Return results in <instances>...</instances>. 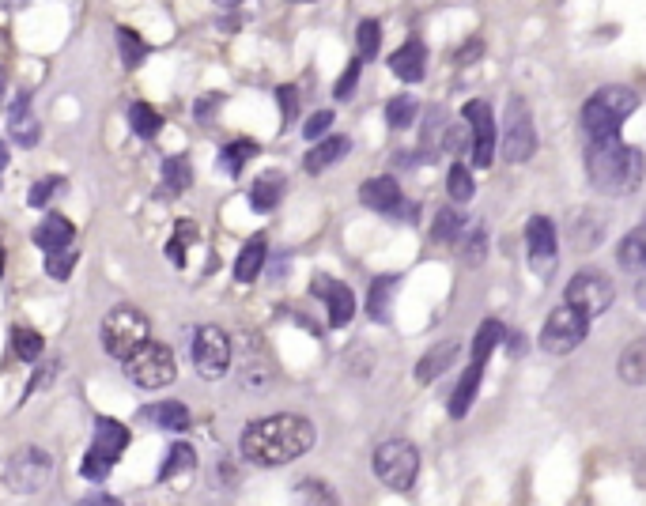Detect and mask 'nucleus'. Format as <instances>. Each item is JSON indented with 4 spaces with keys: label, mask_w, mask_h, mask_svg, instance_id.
<instances>
[{
    "label": "nucleus",
    "mask_w": 646,
    "mask_h": 506,
    "mask_svg": "<svg viewBox=\"0 0 646 506\" xmlns=\"http://www.w3.org/2000/svg\"><path fill=\"white\" fill-rule=\"evenodd\" d=\"M635 303H639V306L646 310V276L639 280V284H635Z\"/></svg>",
    "instance_id": "603ef678"
},
{
    "label": "nucleus",
    "mask_w": 646,
    "mask_h": 506,
    "mask_svg": "<svg viewBox=\"0 0 646 506\" xmlns=\"http://www.w3.org/2000/svg\"><path fill=\"white\" fill-rule=\"evenodd\" d=\"M0 87H4V76H0Z\"/></svg>",
    "instance_id": "4d7b16f0"
},
{
    "label": "nucleus",
    "mask_w": 646,
    "mask_h": 506,
    "mask_svg": "<svg viewBox=\"0 0 646 506\" xmlns=\"http://www.w3.org/2000/svg\"><path fill=\"white\" fill-rule=\"evenodd\" d=\"M299 499H314V503H333L337 495H333V491H325V484H318V480H303V484H299Z\"/></svg>",
    "instance_id": "de8ad7c7"
},
{
    "label": "nucleus",
    "mask_w": 646,
    "mask_h": 506,
    "mask_svg": "<svg viewBox=\"0 0 646 506\" xmlns=\"http://www.w3.org/2000/svg\"><path fill=\"white\" fill-rule=\"evenodd\" d=\"M163 186L170 193H186L193 186V167H189L186 155H170L167 163H163Z\"/></svg>",
    "instance_id": "473e14b6"
},
{
    "label": "nucleus",
    "mask_w": 646,
    "mask_h": 506,
    "mask_svg": "<svg viewBox=\"0 0 646 506\" xmlns=\"http://www.w3.org/2000/svg\"><path fill=\"white\" fill-rule=\"evenodd\" d=\"M148 337H152V325H148V318L136 306H114L102 318V348H106L110 359L125 363Z\"/></svg>",
    "instance_id": "20e7f679"
},
{
    "label": "nucleus",
    "mask_w": 646,
    "mask_h": 506,
    "mask_svg": "<svg viewBox=\"0 0 646 506\" xmlns=\"http://www.w3.org/2000/svg\"><path fill=\"white\" fill-rule=\"evenodd\" d=\"M310 295H318L329 310V325L333 329H344L348 321L356 318V295H352V287L340 284V280H329V276H314V284H310Z\"/></svg>",
    "instance_id": "2eb2a0df"
},
{
    "label": "nucleus",
    "mask_w": 646,
    "mask_h": 506,
    "mask_svg": "<svg viewBox=\"0 0 646 506\" xmlns=\"http://www.w3.org/2000/svg\"><path fill=\"white\" fill-rule=\"evenodd\" d=\"M8 167V144H0V170Z\"/></svg>",
    "instance_id": "864d4df0"
},
{
    "label": "nucleus",
    "mask_w": 646,
    "mask_h": 506,
    "mask_svg": "<svg viewBox=\"0 0 646 506\" xmlns=\"http://www.w3.org/2000/svg\"><path fill=\"white\" fill-rule=\"evenodd\" d=\"M359 201L374 208V212H382V216H397L405 197H401V186L393 178H371V182L359 186Z\"/></svg>",
    "instance_id": "dca6fc26"
},
{
    "label": "nucleus",
    "mask_w": 646,
    "mask_h": 506,
    "mask_svg": "<svg viewBox=\"0 0 646 506\" xmlns=\"http://www.w3.org/2000/svg\"><path fill=\"white\" fill-rule=\"evenodd\" d=\"M416 110H420V102L412 99V95H397V99H390V106H386L390 129H405V125H412V121H416Z\"/></svg>",
    "instance_id": "4c0bfd02"
},
{
    "label": "nucleus",
    "mask_w": 646,
    "mask_h": 506,
    "mask_svg": "<svg viewBox=\"0 0 646 506\" xmlns=\"http://www.w3.org/2000/svg\"><path fill=\"white\" fill-rule=\"evenodd\" d=\"M348 148H352V140L348 136H325L322 144H314V152L306 155L303 167L310 170V174H322L325 167H333L340 155H348Z\"/></svg>",
    "instance_id": "393cba45"
},
{
    "label": "nucleus",
    "mask_w": 646,
    "mask_h": 506,
    "mask_svg": "<svg viewBox=\"0 0 646 506\" xmlns=\"http://www.w3.org/2000/svg\"><path fill=\"white\" fill-rule=\"evenodd\" d=\"M72 238H76V227L65 220V216H46V220L34 227V246H42L46 253L53 250H65V246H72Z\"/></svg>",
    "instance_id": "6ab92c4d"
},
{
    "label": "nucleus",
    "mask_w": 646,
    "mask_h": 506,
    "mask_svg": "<svg viewBox=\"0 0 646 506\" xmlns=\"http://www.w3.org/2000/svg\"><path fill=\"white\" fill-rule=\"evenodd\" d=\"M359 61H363V57H356V61H348V68H344V76H340L337 80V87H333V95H337V99H352V91H356V84H359Z\"/></svg>",
    "instance_id": "c03bdc74"
},
{
    "label": "nucleus",
    "mask_w": 646,
    "mask_h": 506,
    "mask_svg": "<svg viewBox=\"0 0 646 506\" xmlns=\"http://www.w3.org/2000/svg\"><path fill=\"white\" fill-rule=\"evenodd\" d=\"M197 469V454H193V446H186V442H178V446H170L167 450V461H163V469H159V480L167 484V480H174V476H186Z\"/></svg>",
    "instance_id": "c756f323"
},
{
    "label": "nucleus",
    "mask_w": 646,
    "mask_h": 506,
    "mask_svg": "<svg viewBox=\"0 0 646 506\" xmlns=\"http://www.w3.org/2000/svg\"><path fill=\"white\" fill-rule=\"evenodd\" d=\"M284 197V178L280 174H261L254 186H250V204L257 212H272Z\"/></svg>",
    "instance_id": "bb28decb"
},
{
    "label": "nucleus",
    "mask_w": 646,
    "mask_h": 506,
    "mask_svg": "<svg viewBox=\"0 0 646 506\" xmlns=\"http://www.w3.org/2000/svg\"><path fill=\"white\" fill-rule=\"evenodd\" d=\"M254 155H257L254 140H235V144H227V148H223L220 163H223V170H227L231 178H238V174H242V167H246Z\"/></svg>",
    "instance_id": "c9c22d12"
},
{
    "label": "nucleus",
    "mask_w": 646,
    "mask_h": 506,
    "mask_svg": "<svg viewBox=\"0 0 646 506\" xmlns=\"http://www.w3.org/2000/svg\"><path fill=\"white\" fill-rule=\"evenodd\" d=\"M446 189H450V197H454V201H461V204L473 201L476 186H473V174H469V167H465V163H454V167H450Z\"/></svg>",
    "instance_id": "a19ab883"
},
{
    "label": "nucleus",
    "mask_w": 646,
    "mask_h": 506,
    "mask_svg": "<svg viewBox=\"0 0 646 506\" xmlns=\"http://www.w3.org/2000/svg\"><path fill=\"white\" fill-rule=\"evenodd\" d=\"M276 95H280V110H284V121H291V118H295V110H299V91H295V87H280Z\"/></svg>",
    "instance_id": "09e8293b"
},
{
    "label": "nucleus",
    "mask_w": 646,
    "mask_h": 506,
    "mask_svg": "<svg viewBox=\"0 0 646 506\" xmlns=\"http://www.w3.org/2000/svg\"><path fill=\"white\" fill-rule=\"evenodd\" d=\"M8 121H12V136H16V144H23V148L38 144V121H34L31 114H19V118H8Z\"/></svg>",
    "instance_id": "37998d69"
},
{
    "label": "nucleus",
    "mask_w": 646,
    "mask_h": 506,
    "mask_svg": "<svg viewBox=\"0 0 646 506\" xmlns=\"http://www.w3.org/2000/svg\"><path fill=\"white\" fill-rule=\"evenodd\" d=\"M476 53H480V42H473L469 50H461V53H458V61H461V65H469V61H473Z\"/></svg>",
    "instance_id": "3c124183"
},
{
    "label": "nucleus",
    "mask_w": 646,
    "mask_h": 506,
    "mask_svg": "<svg viewBox=\"0 0 646 506\" xmlns=\"http://www.w3.org/2000/svg\"><path fill=\"white\" fill-rule=\"evenodd\" d=\"M461 344H454V340H446V344H435L431 352L416 363V382H435L439 374H446V367H454V359H458Z\"/></svg>",
    "instance_id": "412c9836"
},
{
    "label": "nucleus",
    "mask_w": 646,
    "mask_h": 506,
    "mask_svg": "<svg viewBox=\"0 0 646 506\" xmlns=\"http://www.w3.org/2000/svg\"><path fill=\"white\" fill-rule=\"evenodd\" d=\"M125 374H129V382L140 389H163L174 382L178 363H174V352H170L167 344L144 340V344L125 359Z\"/></svg>",
    "instance_id": "0eeeda50"
},
{
    "label": "nucleus",
    "mask_w": 646,
    "mask_h": 506,
    "mask_svg": "<svg viewBox=\"0 0 646 506\" xmlns=\"http://www.w3.org/2000/svg\"><path fill=\"white\" fill-rule=\"evenodd\" d=\"M537 152V129H533V114L518 95L507 99V114H503V155L507 163H526Z\"/></svg>",
    "instance_id": "1a4fd4ad"
},
{
    "label": "nucleus",
    "mask_w": 646,
    "mask_h": 506,
    "mask_svg": "<svg viewBox=\"0 0 646 506\" xmlns=\"http://www.w3.org/2000/svg\"><path fill=\"white\" fill-rule=\"evenodd\" d=\"M586 174H590L597 193L631 197L646 178V155L624 144L620 133L601 136V140H590V148H586Z\"/></svg>",
    "instance_id": "f03ea898"
},
{
    "label": "nucleus",
    "mask_w": 646,
    "mask_h": 506,
    "mask_svg": "<svg viewBox=\"0 0 646 506\" xmlns=\"http://www.w3.org/2000/svg\"><path fill=\"white\" fill-rule=\"evenodd\" d=\"M586 333H590V318H586L578 306L563 303L548 314V321H544L541 348L548 355H567V352H575L578 344L586 340Z\"/></svg>",
    "instance_id": "6e6552de"
},
{
    "label": "nucleus",
    "mask_w": 646,
    "mask_h": 506,
    "mask_svg": "<svg viewBox=\"0 0 646 506\" xmlns=\"http://www.w3.org/2000/svg\"><path fill=\"white\" fill-rule=\"evenodd\" d=\"M118 50H121V65L136 68L148 57V42L133 31V27H118Z\"/></svg>",
    "instance_id": "f704fd0d"
},
{
    "label": "nucleus",
    "mask_w": 646,
    "mask_h": 506,
    "mask_svg": "<svg viewBox=\"0 0 646 506\" xmlns=\"http://www.w3.org/2000/svg\"><path fill=\"white\" fill-rule=\"evenodd\" d=\"M193 367L208 382H216V378L227 374V367H231V337L223 333L220 325L197 329V337H193Z\"/></svg>",
    "instance_id": "9b49d317"
},
{
    "label": "nucleus",
    "mask_w": 646,
    "mask_h": 506,
    "mask_svg": "<svg viewBox=\"0 0 646 506\" xmlns=\"http://www.w3.org/2000/svg\"><path fill=\"white\" fill-rule=\"evenodd\" d=\"M620 378L628 382V386H646V337L631 340L624 355H620Z\"/></svg>",
    "instance_id": "a878e982"
},
{
    "label": "nucleus",
    "mask_w": 646,
    "mask_h": 506,
    "mask_svg": "<svg viewBox=\"0 0 646 506\" xmlns=\"http://www.w3.org/2000/svg\"><path fill=\"white\" fill-rule=\"evenodd\" d=\"M465 227H469V220H465L461 212H454V208H439V212H435V223H431V238H435V242H458Z\"/></svg>",
    "instance_id": "7c9ffc66"
},
{
    "label": "nucleus",
    "mask_w": 646,
    "mask_h": 506,
    "mask_svg": "<svg viewBox=\"0 0 646 506\" xmlns=\"http://www.w3.org/2000/svg\"><path fill=\"white\" fill-rule=\"evenodd\" d=\"M612 299H616V287H612V280L605 272H597V269L575 272L571 284H567V291H563V303L578 306L590 321H594L597 314H605L612 306Z\"/></svg>",
    "instance_id": "9d476101"
},
{
    "label": "nucleus",
    "mask_w": 646,
    "mask_h": 506,
    "mask_svg": "<svg viewBox=\"0 0 646 506\" xmlns=\"http://www.w3.org/2000/svg\"><path fill=\"white\" fill-rule=\"evenodd\" d=\"M216 4H223V8H235V4H242V0H216Z\"/></svg>",
    "instance_id": "5fc2aeb1"
},
{
    "label": "nucleus",
    "mask_w": 646,
    "mask_h": 506,
    "mask_svg": "<svg viewBox=\"0 0 646 506\" xmlns=\"http://www.w3.org/2000/svg\"><path fill=\"white\" fill-rule=\"evenodd\" d=\"M61 186H65L61 178H42V182H38V186L31 189V197H27V204H31V208H42V204L50 201L53 193H61Z\"/></svg>",
    "instance_id": "a18cd8bd"
},
{
    "label": "nucleus",
    "mask_w": 646,
    "mask_h": 506,
    "mask_svg": "<svg viewBox=\"0 0 646 506\" xmlns=\"http://www.w3.org/2000/svg\"><path fill=\"white\" fill-rule=\"evenodd\" d=\"M129 125H133V133L140 140H155L159 129H163V114L155 106H148V102H133L129 106Z\"/></svg>",
    "instance_id": "c85d7f7f"
},
{
    "label": "nucleus",
    "mask_w": 646,
    "mask_h": 506,
    "mask_svg": "<svg viewBox=\"0 0 646 506\" xmlns=\"http://www.w3.org/2000/svg\"><path fill=\"white\" fill-rule=\"evenodd\" d=\"M507 340V329L499 325V321H484L480 329H476V340H473V359L476 363H488V355H492V348H499Z\"/></svg>",
    "instance_id": "2f4dec72"
},
{
    "label": "nucleus",
    "mask_w": 646,
    "mask_h": 506,
    "mask_svg": "<svg viewBox=\"0 0 646 506\" xmlns=\"http://www.w3.org/2000/svg\"><path fill=\"white\" fill-rule=\"evenodd\" d=\"M76 246H65V250H53L46 253V272H50L53 280H68L72 276V269H76Z\"/></svg>",
    "instance_id": "79ce46f5"
},
{
    "label": "nucleus",
    "mask_w": 646,
    "mask_h": 506,
    "mask_svg": "<svg viewBox=\"0 0 646 506\" xmlns=\"http://www.w3.org/2000/svg\"><path fill=\"white\" fill-rule=\"evenodd\" d=\"M12 348H16V355L23 363H34V359L42 355V337H38L34 329H27V325H16V329H12Z\"/></svg>",
    "instance_id": "58836bf2"
},
{
    "label": "nucleus",
    "mask_w": 646,
    "mask_h": 506,
    "mask_svg": "<svg viewBox=\"0 0 646 506\" xmlns=\"http://www.w3.org/2000/svg\"><path fill=\"white\" fill-rule=\"evenodd\" d=\"M140 420L159 427V431H186L189 427V408L178 401H159V405L140 408Z\"/></svg>",
    "instance_id": "aec40b11"
},
{
    "label": "nucleus",
    "mask_w": 646,
    "mask_h": 506,
    "mask_svg": "<svg viewBox=\"0 0 646 506\" xmlns=\"http://www.w3.org/2000/svg\"><path fill=\"white\" fill-rule=\"evenodd\" d=\"M390 68L397 80H405V84H420L427 72V50L420 42H405L401 50L390 57Z\"/></svg>",
    "instance_id": "f3484780"
},
{
    "label": "nucleus",
    "mask_w": 646,
    "mask_h": 506,
    "mask_svg": "<svg viewBox=\"0 0 646 506\" xmlns=\"http://www.w3.org/2000/svg\"><path fill=\"white\" fill-rule=\"evenodd\" d=\"M374 476H378L390 491H397V495L412 491L416 476H420V454H416V446L405 439L382 442V446L374 450Z\"/></svg>",
    "instance_id": "423d86ee"
},
{
    "label": "nucleus",
    "mask_w": 646,
    "mask_h": 506,
    "mask_svg": "<svg viewBox=\"0 0 646 506\" xmlns=\"http://www.w3.org/2000/svg\"><path fill=\"white\" fill-rule=\"evenodd\" d=\"M526 246L533 272L548 280L556 272V261H560V253H556V223L548 220V216H533L526 227Z\"/></svg>",
    "instance_id": "ddd939ff"
},
{
    "label": "nucleus",
    "mask_w": 646,
    "mask_h": 506,
    "mask_svg": "<svg viewBox=\"0 0 646 506\" xmlns=\"http://www.w3.org/2000/svg\"><path fill=\"white\" fill-rule=\"evenodd\" d=\"M465 121L473 133V163L476 167H492L495 159V114L488 102H469L465 106Z\"/></svg>",
    "instance_id": "4468645a"
},
{
    "label": "nucleus",
    "mask_w": 646,
    "mask_h": 506,
    "mask_svg": "<svg viewBox=\"0 0 646 506\" xmlns=\"http://www.w3.org/2000/svg\"><path fill=\"white\" fill-rule=\"evenodd\" d=\"M0 272H4V246H0Z\"/></svg>",
    "instance_id": "6e6d98bb"
},
{
    "label": "nucleus",
    "mask_w": 646,
    "mask_h": 506,
    "mask_svg": "<svg viewBox=\"0 0 646 506\" xmlns=\"http://www.w3.org/2000/svg\"><path fill=\"white\" fill-rule=\"evenodd\" d=\"M397 287H401V276H378L371 284V295H367V314H371V321H378V325H386L390 321V303L393 295H397Z\"/></svg>",
    "instance_id": "4be33fe9"
},
{
    "label": "nucleus",
    "mask_w": 646,
    "mask_h": 506,
    "mask_svg": "<svg viewBox=\"0 0 646 506\" xmlns=\"http://www.w3.org/2000/svg\"><path fill=\"white\" fill-rule=\"evenodd\" d=\"M458 242H461V261H465V265H480V261H484V253H488V231H484L480 223L465 227Z\"/></svg>",
    "instance_id": "72a5a7b5"
},
{
    "label": "nucleus",
    "mask_w": 646,
    "mask_h": 506,
    "mask_svg": "<svg viewBox=\"0 0 646 506\" xmlns=\"http://www.w3.org/2000/svg\"><path fill=\"white\" fill-rule=\"evenodd\" d=\"M189 242H197V227H193V223H178V227H174V235H170V242H167V257H170V265H178V269H186Z\"/></svg>",
    "instance_id": "e433bc0d"
},
{
    "label": "nucleus",
    "mask_w": 646,
    "mask_h": 506,
    "mask_svg": "<svg viewBox=\"0 0 646 506\" xmlns=\"http://www.w3.org/2000/svg\"><path fill=\"white\" fill-rule=\"evenodd\" d=\"M639 110V95L631 87H601L590 102L582 106V129L586 140H601V136H616L620 125Z\"/></svg>",
    "instance_id": "7ed1b4c3"
},
{
    "label": "nucleus",
    "mask_w": 646,
    "mask_h": 506,
    "mask_svg": "<svg viewBox=\"0 0 646 506\" xmlns=\"http://www.w3.org/2000/svg\"><path fill=\"white\" fill-rule=\"evenodd\" d=\"M329 125H333V110H318V114L303 125V136L306 140H322V136L329 133Z\"/></svg>",
    "instance_id": "49530a36"
},
{
    "label": "nucleus",
    "mask_w": 646,
    "mask_h": 506,
    "mask_svg": "<svg viewBox=\"0 0 646 506\" xmlns=\"http://www.w3.org/2000/svg\"><path fill=\"white\" fill-rule=\"evenodd\" d=\"M50 480H53V457L46 450H38V446L19 450L12 457V465H8V484L19 495H38Z\"/></svg>",
    "instance_id": "f8f14e48"
},
{
    "label": "nucleus",
    "mask_w": 646,
    "mask_h": 506,
    "mask_svg": "<svg viewBox=\"0 0 646 506\" xmlns=\"http://www.w3.org/2000/svg\"><path fill=\"white\" fill-rule=\"evenodd\" d=\"M356 46H359V57H363V61H371L374 53H378V46H382V23H378V19H363V23H359Z\"/></svg>",
    "instance_id": "ea45409f"
},
{
    "label": "nucleus",
    "mask_w": 646,
    "mask_h": 506,
    "mask_svg": "<svg viewBox=\"0 0 646 506\" xmlns=\"http://www.w3.org/2000/svg\"><path fill=\"white\" fill-rule=\"evenodd\" d=\"M480 378H484V363L469 359V371H465V378H461L458 389H454V397H450V416H454V420H461V416L473 408L476 389H480Z\"/></svg>",
    "instance_id": "5701e85b"
},
{
    "label": "nucleus",
    "mask_w": 646,
    "mask_h": 506,
    "mask_svg": "<svg viewBox=\"0 0 646 506\" xmlns=\"http://www.w3.org/2000/svg\"><path fill=\"white\" fill-rule=\"evenodd\" d=\"M601 235H605V227L597 220V212H578L575 220H571V242H575V250H597Z\"/></svg>",
    "instance_id": "cd10ccee"
},
{
    "label": "nucleus",
    "mask_w": 646,
    "mask_h": 506,
    "mask_svg": "<svg viewBox=\"0 0 646 506\" xmlns=\"http://www.w3.org/2000/svg\"><path fill=\"white\" fill-rule=\"evenodd\" d=\"M265 257H269V238L254 235L246 246H242V253H238V261H235L238 284H254L257 276H261V269H265Z\"/></svg>",
    "instance_id": "a211bd4d"
},
{
    "label": "nucleus",
    "mask_w": 646,
    "mask_h": 506,
    "mask_svg": "<svg viewBox=\"0 0 646 506\" xmlns=\"http://www.w3.org/2000/svg\"><path fill=\"white\" fill-rule=\"evenodd\" d=\"M314 423L295 412H280L269 420H257L242 431V457L261 469H276V465H291L295 457H303L314 446Z\"/></svg>",
    "instance_id": "f257e3e1"
},
{
    "label": "nucleus",
    "mask_w": 646,
    "mask_h": 506,
    "mask_svg": "<svg viewBox=\"0 0 646 506\" xmlns=\"http://www.w3.org/2000/svg\"><path fill=\"white\" fill-rule=\"evenodd\" d=\"M216 106H220V95H212V99H201L197 102V118H208V114H212V110H216Z\"/></svg>",
    "instance_id": "8fccbe9b"
},
{
    "label": "nucleus",
    "mask_w": 646,
    "mask_h": 506,
    "mask_svg": "<svg viewBox=\"0 0 646 506\" xmlns=\"http://www.w3.org/2000/svg\"><path fill=\"white\" fill-rule=\"evenodd\" d=\"M616 261L628 272H646V223H639L631 235H624V242L616 246Z\"/></svg>",
    "instance_id": "b1692460"
},
{
    "label": "nucleus",
    "mask_w": 646,
    "mask_h": 506,
    "mask_svg": "<svg viewBox=\"0 0 646 506\" xmlns=\"http://www.w3.org/2000/svg\"><path fill=\"white\" fill-rule=\"evenodd\" d=\"M125 446H129V427L102 416V420L95 423V439H91L84 461H80V473H84L87 480H95V484L106 480L110 469L118 465V457L125 454Z\"/></svg>",
    "instance_id": "39448f33"
}]
</instances>
